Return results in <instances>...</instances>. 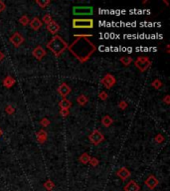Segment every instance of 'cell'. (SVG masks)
<instances>
[{
  "mask_svg": "<svg viewBox=\"0 0 170 191\" xmlns=\"http://www.w3.org/2000/svg\"><path fill=\"white\" fill-rule=\"evenodd\" d=\"M88 102H89V99H88V97L85 95H80L77 98V102L79 104V105H81V107L86 105L88 104Z\"/></svg>",
  "mask_w": 170,
  "mask_h": 191,
  "instance_id": "obj_22",
  "label": "cell"
},
{
  "mask_svg": "<svg viewBox=\"0 0 170 191\" xmlns=\"http://www.w3.org/2000/svg\"><path fill=\"white\" fill-rule=\"evenodd\" d=\"M112 124H113V119L110 116L106 115V116H103V119H101V124H103L104 127H109Z\"/></svg>",
  "mask_w": 170,
  "mask_h": 191,
  "instance_id": "obj_19",
  "label": "cell"
},
{
  "mask_svg": "<svg viewBox=\"0 0 170 191\" xmlns=\"http://www.w3.org/2000/svg\"><path fill=\"white\" fill-rule=\"evenodd\" d=\"M146 3H148V1H147V0H145V1L142 2V4H146Z\"/></svg>",
  "mask_w": 170,
  "mask_h": 191,
  "instance_id": "obj_40",
  "label": "cell"
},
{
  "mask_svg": "<svg viewBox=\"0 0 170 191\" xmlns=\"http://www.w3.org/2000/svg\"><path fill=\"white\" fill-rule=\"evenodd\" d=\"M5 113H7V115H13L14 113H15V109H14V107L13 105H7L6 107H5Z\"/></svg>",
  "mask_w": 170,
  "mask_h": 191,
  "instance_id": "obj_28",
  "label": "cell"
},
{
  "mask_svg": "<svg viewBox=\"0 0 170 191\" xmlns=\"http://www.w3.org/2000/svg\"><path fill=\"white\" fill-rule=\"evenodd\" d=\"M29 22H30V18L27 15H22L20 18H19V23H20L22 26L29 25Z\"/></svg>",
  "mask_w": 170,
  "mask_h": 191,
  "instance_id": "obj_25",
  "label": "cell"
},
{
  "mask_svg": "<svg viewBox=\"0 0 170 191\" xmlns=\"http://www.w3.org/2000/svg\"><path fill=\"white\" fill-rule=\"evenodd\" d=\"M151 86L153 87L155 90H159V89H161V88H162L163 84H162V82H161L159 79H155L154 81H152Z\"/></svg>",
  "mask_w": 170,
  "mask_h": 191,
  "instance_id": "obj_26",
  "label": "cell"
},
{
  "mask_svg": "<svg viewBox=\"0 0 170 191\" xmlns=\"http://www.w3.org/2000/svg\"><path fill=\"white\" fill-rule=\"evenodd\" d=\"M120 62L123 65V66L127 67L134 62V59H132V57H130V56H123L120 59Z\"/></svg>",
  "mask_w": 170,
  "mask_h": 191,
  "instance_id": "obj_20",
  "label": "cell"
},
{
  "mask_svg": "<svg viewBox=\"0 0 170 191\" xmlns=\"http://www.w3.org/2000/svg\"><path fill=\"white\" fill-rule=\"evenodd\" d=\"M51 124V121H50V119H48L47 118H43L40 121V124L42 125L43 127H49Z\"/></svg>",
  "mask_w": 170,
  "mask_h": 191,
  "instance_id": "obj_31",
  "label": "cell"
},
{
  "mask_svg": "<svg viewBox=\"0 0 170 191\" xmlns=\"http://www.w3.org/2000/svg\"><path fill=\"white\" fill-rule=\"evenodd\" d=\"M89 139L93 145H98L104 141V135L98 130H95L89 135Z\"/></svg>",
  "mask_w": 170,
  "mask_h": 191,
  "instance_id": "obj_6",
  "label": "cell"
},
{
  "mask_svg": "<svg viewBox=\"0 0 170 191\" xmlns=\"http://www.w3.org/2000/svg\"><path fill=\"white\" fill-rule=\"evenodd\" d=\"M47 30H48V32L52 34L53 36H55V35L58 34L59 31H60V25L57 23L56 21H54V20H53L50 24L47 25Z\"/></svg>",
  "mask_w": 170,
  "mask_h": 191,
  "instance_id": "obj_14",
  "label": "cell"
},
{
  "mask_svg": "<svg viewBox=\"0 0 170 191\" xmlns=\"http://www.w3.org/2000/svg\"><path fill=\"white\" fill-rule=\"evenodd\" d=\"M89 163L90 164V166L96 167V166H98V165L100 164V160H98L97 157H90V160Z\"/></svg>",
  "mask_w": 170,
  "mask_h": 191,
  "instance_id": "obj_29",
  "label": "cell"
},
{
  "mask_svg": "<svg viewBox=\"0 0 170 191\" xmlns=\"http://www.w3.org/2000/svg\"><path fill=\"white\" fill-rule=\"evenodd\" d=\"M43 186H44V188L46 190L51 191V190H53L54 188H55V183H54V182L51 180V179H48V180H46V181L44 182Z\"/></svg>",
  "mask_w": 170,
  "mask_h": 191,
  "instance_id": "obj_24",
  "label": "cell"
},
{
  "mask_svg": "<svg viewBox=\"0 0 170 191\" xmlns=\"http://www.w3.org/2000/svg\"><path fill=\"white\" fill-rule=\"evenodd\" d=\"M90 156L89 153L87 152H84L83 154H81L80 157H79V161L83 164H88L90 162Z\"/></svg>",
  "mask_w": 170,
  "mask_h": 191,
  "instance_id": "obj_21",
  "label": "cell"
},
{
  "mask_svg": "<svg viewBox=\"0 0 170 191\" xmlns=\"http://www.w3.org/2000/svg\"><path fill=\"white\" fill-rule=\"evenodd\" d=\"M52 21H53V19H52V16H51V14L47 13V14H45V15L43 16V22H42V23L48 25V24H50Z\"/></svg>",
  "mask_w": 170,
  "mask_h": 191,
  "instance_id": "obj_27",
  "label": "cell"
},
{
  "mask_svg": "<svg viewBox=\"0 0 170 191\" xmlns=\"http://www.w3.org/2000/svg\"><path fill=\"white\" fill-rule=\"evenodd\" d=\"M117 176L118 178H120L123 181H125L127 178H129L130 177V175H131V173H130V171L128 169H127L126 167H120V169L117 171Z\"/></svg>",
  "mask_w": 170,
  "mask_h": 191,
  "instance_id": "obj_12",
  "label": "cell"
},
{
  "mask_svg": "<svg viewBox=\"0 0 170 191\" xmlns=\"http://www.w3.org/2000/svg\"><path fill=\"white\" fill-rule=\"evenodd\" d=\"M2 133H3V132H2V130H0V136H1V135H2Z\"/></svg>",
  "mask_w": 170,
  "mask_h": 191,
  "instance_id": "obj_41",
  "label": "cell"
},
{
  "mask_svg": "<svg viewBox=\"0 0 170 191\" xmlns=\"http://www.w3.org/2000/svg\"><path fill=\"white\" fill-rule=\"evenodd\" d=\"M60 115H61V116H63V118H67V116H69V115H70V111L65 110V109H61L60 110Z\"/></svg>",
  "mask_w": 170,
  "mask_h": 191,
  "instance_id": "obj_34",
  "label": "cell"
},
{
  "mask_svg": "<svg viewBox=\"0 0 170 191\" xmlns=\"http://www.w3.org/2000/svg\"><path fill=\"white\" fill-rule=\"evenodd\" d=\"M57 92L59 93V95L61 97H63V99L67 98V96H69L71 92H72V89L67 83H62V84L59 86V88L57 89Z\"/></svg>",
  "mask_w": 170,
  "mask_h": 191,
  "instance_id": "obj_9",
  "label": "cell"
},
{
  "mask_svg": "<svg viewBox=\"0 0 170 191\" xmlns=\"http://www.w3.org/2000/svg\"><path fill=\"white\" fill-rule=\"evenodd\" d=\"M59 107H60V109L70 110V108L72 107V102H71L70 100H68L67 98L62 99L60 102H59Z\"/></svg>",
  "mask_w": 170,
  "mask_h": 191,
  "instance_id": "obj_18",
  "label": "cell"
},
{
  "mask_svg": "<svg viewBox=\"0 0 170 191\" xmlns=\"http://www.w3.org/2000/svg\"><path fill=\"white\" fill-rule=\"evenodd\" d=\"M162 101H163V102H164L165 105H169V104H170V96H169V95H166V96L162 99Z\"/></svg>",
  "mask_w": 170,
  "mask_h": 191,
  "instance_id": "obj_36",
  "label": "cell"
},
{
  "mask_svg": "<svg viewBox=\"0 0 170 191\" xmlns=\"http://www.w3.org/2000/svg\"><path fill=\"white\" fill-rule=\"evenodd\" d=\"M15 84H16V80L11 76H6L3 80V86L6 88V89H10V88H12Z\"/></svg>",
  "mask_w": 170,
  "mask_h": 191,
  "instance_id": "obj_17",
  "label": "cell"
},
{
  "mask_svg": "<svg viewBox=\"0 0 170 191\" xmlns=\"http://www.w3.org/2000/svg\"><path fill=\"white\" fill-rule=\"evenodd\" d=\"M9 40H10L11 44H12L15 48H18L19 46H21V45L23 44L24 41H25L24 37L22 36V34L19 33V32H15V33H14L13 35L10 37Z\"/></svg>",
  "mask_w": 170,
  "mask_h": 191,
  "instance_id": "obj_8",
  "label": "cell"
},
{
  "mask_svg": "<svg viewBox=\"0 0 170 191\" xmlns=\"http://www.w3.org/2000/svg\"><path fill=\"white\" fill-rule=\"evenodd\" d=\"M47 48L54 54L55 57H60L65 51L68 49L69 44L67 43L61 36L55 35L50 39V41L47 43Z\"/></svg>",
  "mask_w": 170,
  "mask_h": 191,
  "instance_id": "obj_2",
  "label": "cell"
},
{
  "mask_svg": "<svg viewBox=\"0 0 170 191\" xmlns=\"http://www.w3.org/2000/svg\"><path fill=\"white\" fill-rule=\"evenodd\" d=\"M5 10H6V4H5V2L0 0V13L3 12Z\"/></svg>",
  "mask_w": 170,
  "mask_h": 191,
  "instance_id": "obj_35",
  "label": "cell"
},
{
  "mask_svg": "<svg viewBox=\"0 0 170 191\" xmlns=\"http://www.w3.org/2000/svg\"><path fill=\"white\" fill-rule=\"evenodd\" d=\"M127 107H128V104H127L126 101H120L118 102V108H120V110H126Z\"/></svg>",
  "mask_w": 170,
  "mask_h": 191,
  "instance_id": "obj_32",
  "label": "cell"
},
{
  "mask_svg": "<svg viewBox=\"0 0 170 191\" xmlns=\"http://www.w3.org/2000/svg\"><path fill=\"white\" fill-rule=\"evenodd\" d=\"M36 138H37V141H38L39 143L43 144V143H45V142L47 141V139H48V133H47V132L45 130L41 129V130H39L38 132H37Z\"/></svg>",
  "mask_w": 170,
  "mask_h": 191,
  "instance_id": "obj_13",
  "label": "cell"
},
{
  "mask_svg": "<svg viewBox=\"0 0 170 191\" xmlns=\"http://www.w3.org/2000/svg\"><path fill=\"white\" fill-rule=\"evenodd\" d=\"M134 66L141 73H144L151 66V61H150L148 57H137L134 61Z\"/></svg>",
  "mask_w": 170,
  "mask_h": 191,
  "instance_id": "obj_4",
  "label": "cell"
},
{
  "mask_svg": "<svg viewBox=\"0 0 170 191\" xmlns=\"http://www.w3.org/2000/svg\"><path fill=\"white\" fill-rule=\"evenodd\" d=\"M93 8L92 6H74L73 14L75 16H92Z\"/></svg>",
  "mask_w": 170,
  "mask_h": 191,
  "instance_id": "obj_5",
  "label": "cell"
},
{
  "mask_svg": "<svg viewBox=\"0 0 170 191\" xmlns=\"http://www.w3.org/2000/svg\"><path fill=\"white\" fill-rule=\"evenodd\" d=\"M29 25H30V27L32 28L33 30L38 31L42 27L43 23H42V21L38 18V17H33V18L30 20Z\"/></svg>",
  "mask_w": 170,
  "mask_h": 191,
  "instance_id": "obj_15",
  "label": "cell"
},
{
  "mask_svg": "<svg viewBox=\"0 0 170 191\" xmlns=\"http://www.w3.org/2000/svg\"><path fill=\"white\" fill-rule=\"evenodd\" d=\"M124 191H139L140 186L134 180H130L123 188Z\"/></svg>",
  "mask_w": 170,
  "mask_h": 191,
  "instance_id": "obj_16",
  "label": "cell"
},
{
  "mask_svg": "<svg viewBox=\"0 0 170 191\" xmlns=\"http://www.w3.org/2000/svg\"><path fill=\"white\" fill-rule=\"evenodd\" d=\"M101 83L107 89H112V88L117 84V79H115V76H112V74H107V75H104V78L101 79Z\"/></svg>",
  "mask_w": 170,
  "mask_h": 191,
  "instance_id": "obj_7",
  "label": "cell"
},
{
  "mask_svg": "<svg viewBox=\"0 0 170 191\" xmlns=\"http://www.w3.org/2000/svg\"><path fill=\"white\" fill-rule=\"evenodd\" d=\"M154 141L157 142V143H162V142L165 141V138H164V136L161 135V133H158V135H155V138H154Z\"/></svg>",
  "mask_w": 170,
  "mask_h": 191,
  "instance_id": "obj_30",
  "label": "cell"
},
{
  "mask_svg": "<svg viewBox=\"0 0 170 191\" xmlns=\"http://www.w3.org/2000/svg\"><path fill=\"white\" fill-rule=\"evenodd\" d=\"M144 184H145L150 190H153L154 188H156L158 186L159 180H158L154 175H149L148 177L146 178V180L144 181Z\"/></svg>",
  "mask_w": 170,
  "mask_h": 191,
  "instance_id": "obj_10",
  "label": "cell"
},
{
  "mask_svg": "<svg viewBox=\"0 0 170 191\" xmlns=\"http://www.w3.org/2000/svg\"><path fill=\"white\" fill-rule=\"evenodd\" d=\"M32 55L35 57L38 61H41V60L47 55V52L42 46H37L35 49L32 51Z\"/></svg>",
  "mask_w": 170,
  "mask_h": 191,
  "instance_id": "obj_11",
  "label": "cell"
},
{
  "mask_svg": "<svg viewBox=\"0 0 170 191\" xmlns=\"http://www.w3.org/2000/svg\"><path fill=\"white\" fill-rule=\"evenodd\" d=\"M5 58V55H4V53L2 52V51H0V62L1 61H3Z\"/></svg>",
  "mask_w": 170,
  "mask_h": 191,
  "instance_id": "obj_37",
  "label": "cell"
},
{
  "mask_svg": "<svg viewBox=\"0 0 170 191\" xmlns=\"http://www.w3.org/2000/svg\"><path fill=\"white\" fill-rule=\"evenodd\" d=\"M36 4L38 5L41 9H45L48 5L51 4V1L50 0H36Z\"/></svg>",
  "mask_w": 170,
  "mask_h": 191,
  "instance_id": "obj_23",
  "label": "cell"
},
{
  "mask_svg": "<svg viewBox=\"0 0 170 191\" xmlns=\"http://www.w3.org/2000/svg\"><path fill=\"white\" fill-rule=\"evenodd\" d=\"M163 3L166 5V6H168L169 3H168V1H166V0H163Z\"/></svg>",
  "mask_w": 170,
  "mask_h": 191,
  "instance_id": "obj_39",
  "label": "cell"
},
{
  "mask_svg": "<svg viewBox=\"0 0 170 191\" xmlns=\"http://www.w3.org/2000/svg\"><path fill=\"white\" fill-rule=\"evenodd\" d=\"M76 40L68 46V50L81 63H86L97 51V46L89 39L92 34L88 35H75Z\"/></svg>",
  "mask_w": 170,
  "mask_h": 191,
  "instance_id": "obj_1",
  "label": "cell"
},
{
  "mask_svg": "<svg viewBox=\"0 0 170 191\" xmlns=\"http://www.w3.org/2000/svg\"><path fill=\"white\" fill-rule=\"evenodd\" d=\"M169 48H170V45H169V44H167V45H166V49H167V50H166V53H170Z\"/></svg>",
  "mask_w": 170,
  "mask_h": 191,
  "instance_id": "obj_38",
  "label": "cell"
},
{
  "mask_svg": "<svg viewBox=\"0 0 170 191\" xmlns=\"http://www.w3.org/2000/svg\"><path fill=\"white\" fill-rule=\"evenodd\" d=\"M73 28L75 29H92L93 20L92 18H75L73 19Z\"/></svg>",
  "mask_w": 170,
  "mask_h": 191,
  "instance_id": "obj_3",
  "label": "cell"
},
{
  "mask_svg": "<svg viewBox=\"0 0 170 191\" xmlns=\"http://www.w3.org/2000/svg\"><path fill=\"white\" fill-rule=\"evenodd\" d=\"M98 98H100L101 101H106L109 98V95H107V93L106 91H101V92L98 94Z\"/></svg>",
  "mask_w": 170,
  "mask_h": 191,
  "instance_id": "obj_33",
  "label": "cell"
}]
</instances>
